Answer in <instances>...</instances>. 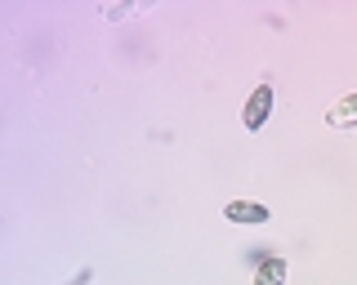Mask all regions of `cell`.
I'll list each match as a JSON object with an SVG mask.
<instances>
[{
	"label": "cell",
	"mask_w": 357,
	"mask_h": 285,
	"mask_svg": "<svg viewBox=\"0 0 357 285\" xmlns=\"http://www.w3.org/2000/svg\"><path fill=\"white\" fill-rule=\"evenodd\" d=\"M273 103H277V94H273V85H255V90H250V98H245V107H241V125L245 129H250V134H255V129H264L268 125V116H273Z\"/></svg>",
	"instance_id": "1"
},
{
	"label": "cell",
	"mask_w": 357,
	"mask_h": 285,
	"mask_svg": "<svg viewBox=\"0 0 357 285\" xmlns=\"http://www.w3.org/2000/svg\"><path fill=\"white\" fill-rule=\"evenodd\" d=\"M223 218H228V223H241V227H264L268 218V205H259V201H228L223 205Z\"/></svg>",
	"instance_id": "2"
},
{
	"label": "cell",
	"mask_w": 357,
	"mask_h": 285,
	"mask_svg": "<svg viewBox=\"0 0 357 285\" xmlns=\"http://www.w3.org/2000/svg\"><path fill=\"white\" fill-rule=\"evenodd\" d=\"M326 125L331 129H357V94H344L340 103H331Z\"/></svg>",
	"instance_id": "3"
},
{
	"label": "cell",
	"mask_w": 357,
	"mask_h": 285,
	"mask_svg": "<svg viewBox=\"0 0 357 285\" xmlns=\"http://www.w3.org/2000/svg\"><path fill=\"white\" fill-rule=\"evenodd\" d=\"M250 285H286V259L264 254L259 268H255V281H250Z\"/></svg>",
	"instance_id": "4"
}]
</instances>
